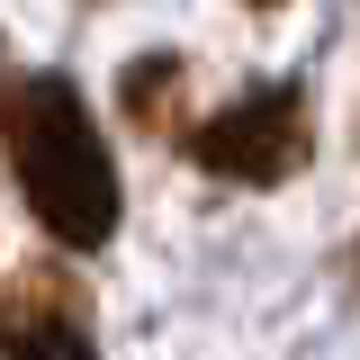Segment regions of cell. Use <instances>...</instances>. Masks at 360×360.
Wrapping results in <instances>:
<instances>
[{
  "instance_id": "7a4b0ae2",
  "label": "cell",
  "mask_w": 360,
  "mask_h": 360,
  "mask_svg": "<svg viewBox=\"0 0 360 360\" xmlns=\"http://www.w3.org/2000/svg\"><path fill=\"white\" fill-rule=\"evenodd\" d=\"M307 144H315V117H307V90H288V82L243 90L234 108H217L207 127L189 135L198 172L243 180V189H270V180H288L297 162H307Z\"/></svg>"
},
{
  "instance_id": "3957f363",
  "label": "cell",
  "mask_w": 360,
  "mask_h": 360,
  "mask_svg": "<svg viewBox=\"0 0 360 360\" xmlns=\"http://www.w3.org/2000/svg\"><path fill=\"white\" fill-rule=\"evenodd\" d=\"M0 352L9 360H99V333H90L82 297H72L54 270H27V279L0 297Z\"/></svg>"
},
{
  "instance_id": "277c9868",
  "label": "cell",
  "mask_w": 360,
  "mask_h": 360,
  "mask_svg": "<svg viewBox=\"0 0 360 360\" xmlns=\"http://www.w3.org/2000/svg\"><path fill=\"white\" fill-rule=\"evenodd\" d=\"M172 99H180V63H172V54H144V63H127V108H135V127H153Z\"/></svg>"
},
{
  "instance_id": "6da1fadb",
  "label": "cell",
  "mask_w": 360,
  "mask_h": 360,
  "mask_svg": "<svg viewBox=\"0 0 360 360\" xmlns=\"http://www.w3.org/2000/svg\"><path fill=\"white\" fill-rule=\"evenodd\" d=\"M9 172L27 189V207L54 243L72 252H99L117 234V162L90 127L82 90L63 72H27L18 99H9Z\"/></svg>"
},
{
  "instance_id": "5b68a950",
  "label": "cell",
  "mask_w": 360,
  "mask_h": 360,
  "mask_svg": "<svg viewBox=\"0 0 360 360\" xmlns=\"http://www.w3.org/2000/svg\"><path fill=\"white\" fill-rule=\"evenodd\" d=\"M252 9H279V0H252Z\"/></svg>"
}]
</instances>
